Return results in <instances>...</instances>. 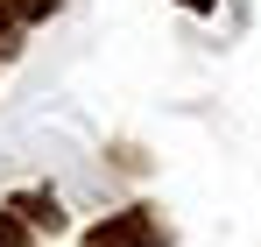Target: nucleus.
Segmentation results:
<instances>
[{
	"instance_id": "7ed1b4c3",
	"label": "nucleus",
	"mask_w": 261,
	"mask_h": 247,
	"mask_svg": "<svg viewBox=\"0 0 261 247\" xmlns=\"http://www.w3.org/2000/svg\"><path fill=\"white\" fill-rule=\"evenodd\" d=\"M21 50V21H14V0H0V57Z\"/></svg>"
},
{
	"instance_id": "f257e3e1",
	"label": "nucleus",
	"mask_w": 261,
	"mask_h": 247,
	"mask_svg": "<svg viewBox=\"0 0 261 247\" xmlns=\"http://www.w3.org/2000/svg\"><path fill=\"white\" fill-rule=\"evenodd\" d=\"M85 247H163V219H155L148 205L106 212L99 226H85Z\"/></svg>"
},
{
	"instance_id": "423d86ee",
	"label": "nucleus",
	"mask_w": 261,
	"mask_h": 247,
	"mask_svg": "<svg viewBox=\"0 0 261 247\" xmlns=\"http://www.w3.org/2000/svg\"><path fill=\"white\" fill-rule=\"evenodd\" d=\"M176 7H191V14H212V7H219V0H176Z\"/></svg>"
},
{
	"instance_id": "20e7f679",
	"label": "nucleus",
	"mask_w": 261,
	"mask_h": 247,
	"mask_svg": "<svg viewBox=\"0 0 261 247\" xmlns=\"http://www.w3.org/2000/svg\"><path fill=\"white\" fill-rule=\"evenodd\" d=\"M0 247H29V219H21L14 205L0 212Z\"/></svg>"
},
{
	"instance_id": "f03ea898",
	"label": "nucleus",
	"mask_w": 261,
	"mask_h": 247,
	"mask_svg": "<svg viewBox=\"0 0 261 247\" xmlns=\"http://www.w3.org/2000/svg\"><path fill=\"white\" fill-rule=\"evenodd\" d=\"M14 212H21L29 226H49V233L64 226V212H57V198H49V191H21V198H14Z\"/></svg>"
},
{
	"instance_id": "39448f33",
	"label": "nucleus",
	"mask_w": 261,
	"mask_h": 247,
	"mask_svg": "<svg viewBox=\"0 0 261 247\" xmlns=\"http://www.w3.org/2000/svg\"><path fill=\"white\" fill-rule=\"evenodd\" d=\"M57 0H14V21H49Z\"/></svg>"
}]
</instances>
